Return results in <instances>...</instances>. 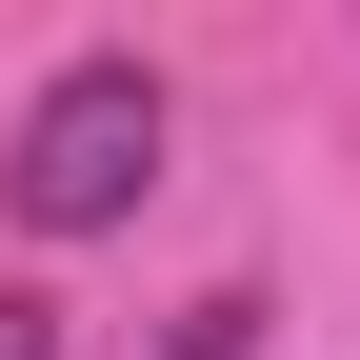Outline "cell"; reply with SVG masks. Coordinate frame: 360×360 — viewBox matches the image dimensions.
<instances>
[{"instance_id":"7a4b0ae2","label":"cell","mask_w":360,"mask_h":360,"mask_svg":"<svg viewBox=\"0 0 360 360\" xmlns=\"http://www.w3.org/2000/svg\"><path fill=\"white\" fill-rule=\"evenodd\" d=\"M0 360H60V300L40 281H0Z\"/></svg>"},{"instance_id":"6da1fadb","label":"cell","mask_w":360,"mask_h":360,"mask_svg":"<svg viewBox=\"0 0 360 360\" xmlns=\"http://www.w3.org/2000/svg\"><path fill=\"white\" fill-rule=\"evenodd\" d=\"M160 80L141 60H60L20 101V141H0V220L20 240H101V220H141V180H160Z\"/></svg>"}]
</instances>
